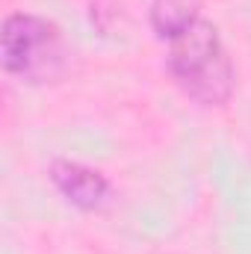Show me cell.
Listing matches in <instances>:
<instances>
[{
	"label": "cell",
	"instance_id": "cell-1",
	"mask_svg": "<svg viewBox=\"0 0 251 254\" xmlns=\"http://www.w3.org/2000/svg\"><path fill=\"white\" fill-rule=\"evenodd\" d=\"M169 71L175 83L201 107H225L234 95V63L219 39V30L198 18L172 39Z\"/></svg>",
	"mask_w": 251,
	"mask_h": 254
},
{
	"label": "cell",
	"instance_id": "cell-2",
	"mask_svg": "<svg viewBox=\"0 0 251 254\" xmlns=\"http://www.w3.org/2000/svg\"><path fill=\"white\" fill-rule=\"evenodd\" d=\"M0 63L6 74L18 77L21 83H57L68 65L63 30L42 15H9L0 33Z\"/></svg>",
	"mask_w": 251,
	"mask_h": 254
},
{
	"label": "cell",
	"instance_id": "cell-3",
	"mask_svg": "<svg viewBox=\"0 0 251 254\" xmlns=\"http://www.w3.org/2000/svg\"><path fill=\"white\" fill-rule=\"evenodd\" d=\"M51 181L80 210H98L110 198V181L98 169H89L77 160H54Z\"/></svg>",
	"mask_w": 251,
	"mask_h": 254
},
{
	"label": "cell",
	"instance_id": "cell-4",
	"mask_svg": "<svg viewBox=\"0 0 251 254\" xmlns=\"http://www.w3.org/2000/svg\"><path fill=\"white\" fill-rule=\"evenodd\" d=\"M201 0H154L151 6V27L160 39H175L189 30L201 15Z\"/></svg>",
	"mask_w": 251,
	"mask_h": 254
}]
</instances>
